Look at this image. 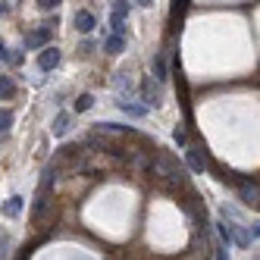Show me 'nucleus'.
<instances>
[{
  "label": "nucleus",
  "instance_id": "nucleus-1",
  "mask_svg": "<svg viewBox=\"0 0 260 260\" xmlns=\"http://www.w3.org/2000/svg\"><path fill=\"white\" fill-rule=\"evenodd\" d=\"M154 157H151V163H147V173L144 176H151V179H160V182H166V185H182L188 182V173H185V166H179L170 154H163L160 147H154L151 151Z\"/></svg>",
  "mask_w": 260,
  "mask_h": 260
},
{
  "label": "nucleus",
  "instance_id": "nucleus-2",
  "mask_svg": "<svg viewBox=\"0 0 260 260\" xmlns=\"http://www.w3.org/2000/svg\"><path fill=\"white\" fill-rule=\"evenodd\" d=\"M238 198H241V204L245 207H254L257 210V198H260V191H257V179H241L238 185Z\"/></svg>",
  "mask_w": 260,
  "mask_h": 260
},
{
  "label": "nucleus",
  "instance_id": "nucleus-3",
  "mask_svg": "<svg viewBox=\"0 0 260 260\" xmlns=\"http://www.w3.org/2000/svg\"><path fill=\"white\" fill-rule=\"evenodd\" d=\"M60 57H63V53L53 47V44H44V47H41V53H38V69H41V72L57 69V66H60Z\"/></svg>",
  "mask_w": 260,
  "mask_h": 260
},
{
  "label": "nucleus",
  "instance_id": "nucleus-4",
  "mask_svg": "<svg viewBox=\"0 0 260 260\" xmlns=\"http://www.w3.org/2000/svg\"><path fill=\"white\" fill-rule=\"evenodd\" d=\"M141 101H144V107H160V104H163V91L154 85L151 76L141 82Z\"/></svg>",
  "mask_w": 260,
  "mask_h": 260
},
{
  "label": "nucleus",
  "instance_id": "nucleus-5",
  "mask_svg": "<svg viewBox=\"0 0 260 260\" xmlns=\"http://www.w3.org/2000/svg\"><path fill=\"white\" fill-rule=\"evenodd\" d=\"M50 38H53V28H47V25L35 28V31H28V35H25V50H41Z\"/></svg>",
  "mask_w": 260,
  "mask_h": 260
},
{
  "label": "nucleus",
  "instance_id": "nucleus-6",
  "mask_svg": "<svg viewBox=\"0 0 260 260\" xmlns=\"http://www.w3.org/2000/svg\"><path fill=\"white\" fill-rule=\"evenodd\" d=\"M185 160H188V166L194 173H204L210 166V160H207V154L201 151V147H194V144H185Z\"/></svg>",
  "mask_w": 260,
  "mask_h": 260
},
{
  "label": "nucleus",
  "instance_id": "nucleus-7",
  "mask_svg": "<svg viewBox=\"0 0 260 260\" xmlns=\"http://www.w3.org/2000/svg\"><path fill=\"white\" fill-rule=\"evenodd\" d=\"M226 229H229V238H232V245H238V248H251V232H248V226H238V222H229L226 219Z\"/></svg>",
  "mask_w": 260,
  "mask_h": 260
},
{
  "label": "nucleus",
  "instance_id": "nucleus-8",
  "mask_svg": "<svg viewBox=\"0 0 260 260\" xmlns=\"http://www.w3.org/2000/svg\"><path fill=\"white\" fill-rule=\"evenodd\" d=\"M60 173H63V166H60L57 160H50V163L44 166V173H41V185H38V191H50V185H57Z\"/></svg>",
  "mask_w": 260,
  "mask_h": 260
},
{
  "label": "nucleus",
  "instance_id": "nucleus-9",
  "mask_svg": "<svg viewBox=\"0 0 260 260\" xmlns=\"http://www.w3.org/2000/svg\"><path fill=\"white\" fill-rule=\"evenodd\" d=\"M47 210H50V191H38V194H35V201H31V219L41 222L47 216Z\"/></svg>",
  "mask_w": 260,
  "mask_h": 260
},
{
  "label": "nucleus",
  "instance_id": "nucleus-10",
  "mask_svg": "<svg viewBox=\"0 0 260 260\" xmlns=\"http://www.w3.org/2000/svg\"><path fill=\"white\" fill-rule=\"evenodd\" d=\"M22 207H25V198L22 194H13V198H7L4 204H0V213H4L7 219H19Z\"/></svg>",
  "mask_w": 260,
  "mask_h": 260
},
{
  "label": "nucleus",
  "instance_id": "nucleus-11",
  "mask_svg": "<svg viewBox=\"0 0 260 260\" xmlns=\"http://www.w3.org/2000/svg\"><path fill=\"white\" fill-rule=\"evenodd\" d=\"M113 85L119 88L122 101H132V94H135V85H132V79H128V72H116V76H113Z\"/></svg>",
  "mask_w": 260,
  "mask_h": 260
},
{
  "label": "nucleus",
  "instance_id": "nucleus-12",
  "mask_svg": "<svg viewBox=\"0 0 260 260\" xmlns=\"http://www.w3.org/2000/svg\"><path fill=\"white\" fill-rule=\"evenodd\" d=\"M94 25H98V19H94V13H91V10H76V28L82 35H88Z\"/></svg>",
  "mask_w": 260,
  "mask_h": 260
},
{
  "label": "nucleus",
  "instance_id": "nucleus-13",
  "mask_svg": "<svg viewBox=\"0 0 260 260\" xmlns=\"http://www.w3.org/2000/svg\"><path fill=\"white\" fill-rule=\"evenodd\" d=\"M151 79H157V82L170 79V63H166V53H157V57H154V76Z\"/></svg>",
  "mask_w": 260,
  "mask_h": 260
},
{
  "label": "nucleus",
  "instance_id": "nucleus-14",
  "mask_svg": "<svg viewBox=\"0 0 260 260\" xmlns=\"http://www.w3.org/2000/svg\"><path fill=\"white\" fill-rule=\"evenodd\" d=\"M185 7H188V0H173V10H170V35H173V31H176V25L182 22Z\"/></svg>",
  "mask_w": 260,
  "mask_h": 260
},
{
  "label": "nucleus",
  "instance_id": "nucleus-15",
  "mask_svg": "<svg viewBox=\"0 0 260 260\" xmlns=\"http://www.w3.org/2000/svg\"><path fill=\"white\" fill-rule=\"evenodd\" d=\"M119 104V110H122V113H128V116H135V119H141V116H147V107H138V104H132V101H116Z\"/></svg>",
  "mask_w": 260,
  "mask_h": 260
},
{
  "label": "nucleus",
  "instance_id": "nucleus-16",
  "mask_svg": "<svg viewBox=\"0 0 260 260\" xmlns=\"http://www.w3.org/2000/svg\"><path fill=\"white\" fill-rule=\"evenodd\" d=\"M104 50L107 53H122L125 50V38H119V35H107V38H104Z\"/></svg>",
  "mask_w": 260,
  "mask_h": 260
},
{
  "label": "nucleus",
  "instance_id": "nucleus-17",
  "mask_svg": "<svg viewBox=\"0 0 260 260\" xmlns=\"http://www.w3.org/2000/svg\"><path fill=\"white\" fill-rule=\"evenodd\" d=\"M16 94V82L13 76H0V101H10Z\"/></svg>",
  "mask_w": 260,
  "mask_h": 260
},
{
  "label": "nucleus",
  "instance_id": "nucleus-18",
  "mask_svg": "<svg viewBox=\"0 0 260 260\" xmlns=\"http://www.w3.org/2000/svg\"><path fill=\"white\" fill-rule=\"evenodd\" d=\"M69 113H57V119H53V135H66L69 132Z\"/></svg>",
  "mask_w": 260,
  "mask_h": 260
},
{
  "label": "nucleus",
  "instance_id": "nucleus-19",
  "mask_svg": "<svg viewBox=\"0 0 260 260\" xmlns=\"http://www.w3.org/2000/svg\"><path fill=\"white\" fill-rule=\"evenodd\" d=\"M91 107H94V98H91V94H79L76 104H72V110H76V113H85V110H91Z\"/></svg>",
  "mask_w": 260,
  "mask_h": 260
},
{
  "label": "nucleus",
  "instance_id": "nucleus-20",
  "mask_svg": "<svg viewBox=\"0 0 260 260\" xmlns=\"http://www.w3.org/2000/svg\"><path fill=\"white\" fill-rule=\"evenodd\" d=\"M128 10H132V4H128V0H113V13H110V16H116V19H125Z\"/></svg>",
  "mask_w": 260,
  "mask_h": 260
},
{
  "label": "nucleus",
  "instance_id": "nucleus-21",
  "mask_svg": "<svg viewBox=\"0 0 260 260\" xmlns=\"http://www.w3.org/2000/svg\"><path fill=\"white\" fill-rule=\"evenodd\" d=\"M13 128V110H0V135H7Z\"/></svg>",
  "mask_w": 260,
  "mask_h": 260
},
{
  "label": "nucleus",
  "instance_id": "nucleus-22",
  "mask_svg": "<svg viewBox=\"0 0 260 260\" xmlns=\"http://www.w3.org/2000/svg\"><path fill=\"white\" fill-rule=\"evenodd\" d=\"M216 235H219V241H222V245H232V238H229V229H226V219H216Z\"/></svg>",
  "mask_w": 260,
  "mask_h": 260
},
{
  "label": "nucleus",
  "instance_id": "nucleus-23",
  "mask_svg": "<svg viewBox=\"0 0 260 260\" xmlns=\"http://www.w3.org/2000/svg\"><path fill=\"white\" fill-rule=\"evenodd\" d=\"M173 141H176L179 147H185V144H188V132H185L182 125H176V128H173Z\"/></svg>",
  "mask_w": 260,
  "mask_h": 260
},
{
  "label": "nucleus",
  "instance_id": "nucleus-24",
  "mask_svg": "<svg viewBox=\"0 0 260 260\" xmlns=\"http://www.w3.org/2000/svg\"><path fill=\"white\" fill-rule=\"evenodd\" d=\"M125 19H116V16H110V28H113V35H119V38H125Z\"/></svg>",
  "mask_w": 260,
  "mask_h": 260
},
{
  "label": "nucleus",
  "instance_id": "nucleus-25",
  "mask_svg": "<svg viewBox=\"0 0 260 260\" xmlns=\"http://www.w3.org/2000/svg\"><path fill=\"white\" fill-rule=\"evenodd\" d=\"M10 245H13L10 235H0V260H7V257H10Z\"/></svg>",
  "mask_w": 260,
  "mask_h": 260
},
{
  "label": "nucleus",
  "instance_id": "nucleus-26",
  "mask_svg": "<svg viewBox=\"0 0 260 260\" xmlns=\"http://www.w3.org/2000/svg\"><path fill=\"white\" fill-rule=\"evenodd\" d=\"M60 4H63V0H38V10H44V13H47V10H57Z\"/></svg>",
  "mask_w": 260,
  "mask_h": 260
},
{
  "label": "nucleus",
  "instance_id": "nucleus-27",
  "mask_svg": "<svg viewBox=\"0 0 260 260\" xmlns=\"http://www.w3.org/2000/svg\"><path fill=\"white\" fill-rule=\"evenodd\" d=\"M216 260H229V254H226V245H216Z\"/></svg>",
  "mask_w": 260,
  "mask_h": 260
},
{
  "label": "nucleus",
  "instance_id": "nucleus-28",
  "mask_svg": "<svg viewBox=\"0 0 260 260\" xmlns=\"http://www.w3.org/2000/svg\"><path fill=\"white\" fill-rule=\"evenodd\" d=\"M7 53H10V50H7V44L0 41V60H4V63H7Z\"/></svg>",
  "mask_w": 260,
  "mask_h": 260
},
{
  "label": "nucleus",
  "instance_id": "nucleus-29",
  "mask_svg": "<svg viewBox=\"0 0 260 260\" xmlns=\"http://www.w3.org/2000/svg\"><path fill=\"white\" fill-rule=\"evenodd\" d=\"M10 13V4H7V0H0V16H7Z\"/></svg>",
  "mask_w": 260,
  "mask_h": 260
},
{
  "label": "nucleus",
  "instance_id": "nucleus-30",
  "mask_svg": "<svg viewBox=\"0 0 260 260\" xmlns=\"http://www.w3.org/2000/svg\"><path fill=\"white\" fill-rule=\"evenodd\" d=\"M135 4H138V7H144V10H147V7H154V0H135Z\"/></svg>",
  "mask_w": 260,
  "mask_h": 260
}]
</instances>
